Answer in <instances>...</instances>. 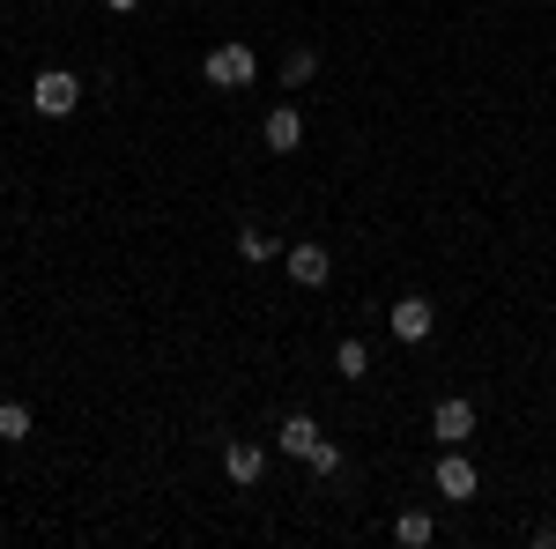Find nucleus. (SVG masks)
Listing matches in <instances>:
<instances>
[{
  "instance_id": "1",
  "label": "nucleus",
  "mask_w": 556,
  "mask_h": 549,
  "mask_svg": "<svg viewBox=\"0 0 556 549\" xmlns=\"http://www.w3.org/2000/svg\"><path fill=\"white\" fill-rule=\"evenodd\" d=\"M201 83H208V89H245V83H260V52H253V45H238V38L215 45L208 60H201Z\"/></svg>"
},
{
  "instance_id": "2",
  "label": "nucleus",
  "mask_w": 556,
  "mask_h": 549,
  "mask_svg": "<svg viewBox=\"0 0 556 549\" xmlns=\"http://www.w3.org/2000/svg\"><path fill=\"white\" fill-rule=\"evenodd\" d=\"M430 483H438V498H445V506H475V490H482V475H475V461L460 453V446H445V453H438Z\"/></svg>"
},
{
  "instance_id": "3",
  "label": "nucleus",
  "mask_w": 556,
  "mask_h": 549,
  "mask_svg": "<svg viewBox=\"0 0 556 549\" xmlns=\"http://www.w3.org/2000/svg\"><path fill=\"white\" fill-rule=\"evenodd\" d=\"M30 104H38L45 120H67V112L83 104V75H75V67H45L38 83H30Z\"/></svg>"
},
{
  "instance_id": "4",
  "label": "nucleus",
  "mask_w": 556,
  "mask_h": 549,
  "mask_svg": "<svg viewBox=\"0 0 556 549\" xmlns=\"http://www.w3.org/2000/svg\"><path fill=\"white\" fill-rule=\"evenodd\" d=\"M260 149H267V157H298L304 149V112L298 104H275V112L260 120Z\"/></svg>"
},
{
  "instance_id": "5",
  "label": "nucleus",
  "mask_w": 556,
  "mask_h": 549,
  "mask_svg": "<svg viewBox=\"0 0 556 549\" xmlns=\"http://www.w3.org/2000/svg\"><path fill=\"white\" fill-rule=\"evenodd\" d=\"M386 327H393V341H430L438 335V304H430V297H401V304L386 312Z\"/></svg>"
},
{
  "instance_id": "6",
  "label": "nucleus",
  "mask_w": 556,
  "mask_h": 549,
  "mask_svg": "<svg viewBox=\"0 0 556 549\" xmlns=\"http://www.w3.org/2000/svg\"><path fill=\"white\" fill-rule=\"evenodd\" d=\"M430 438H438V446H468V438H475V401L445 394V401L430 409Z\"/></svg>"
},
{
  "instance_id": "7",
  "label": "nucleus",
  "mask_w": 556,
  "mask_h": 549,
  "mask_svg": "<svg viewBox=\"0 0 556 549\" xmlns=\"http://www.w3.org/2000/svg\"><path fill=\"white\" fill-rule=\"evenodd\" d=\"M282 267H290V283H304V290H319V283L334 275L327 246H290V253H282Z\"/></svg>"
},
{
  "instance_id": "8",
  "label": "nucleus",
  "mask_w": 556,
  "mask_h": 549,
  "mask_svg": "<svg viewBox=\"0 0 556 549\" xmlns=\"http://www.w3.org/2000/svg\"><path fill=\"white\" fill-rule=\"evenodd\" d=\"M223 467H230V483H238V490H253L260 467H267V453H260L253 438H230V446H223Z\"/></svg>"
},
{
  "instance_id": "9",
  "label": "nucleus",
  "mask_w": 556,
  "mask_h": 549,
  "mask_svg": "<svg viewBox=\"0 0 556 549\" xmlns=\"http://www.w3.org/2000/svg\"><path fill=\"white\" fill-rule=\"evenodd\" d=\"M275 446H282L290 461H312V446H319V423H312V416H282V431H275Z\"/></svg>"
},
{
  "instance_id": "10",
  "label": "nucleus",
  "mask_w": 556,
  "mask_h": 549,
  "mask_svg": "<svg viewBox=\"0 0 556 549\" xmlns=\"http://www.w3.org/2000/svg\"><path fill=\"white\" fill-rule=\"evenodd\" d=\"M393 542L401 549H430L438 542V520H430V512H401V520H393Z\"/></svg>"
},
{
  "instance_id": "11",
  "label": "nucleus",
  "mask_w": 556,
  "mask_h": 549,
  "mask_svg": "<svg viewBox=\"0 0 556 549\" xmlns=\"http://www.w3.org/2000/svg\"><path fill=\"white\" fill-rule=\"evenodd\" d=\"M334 372H342V379H371V349H364L356 335L334 341Z\"/></svg>"
},
{
  "instance_id": "12",
  "label": "nucleus",
  "mask_w": 556,
  "mask_h": 549,
  "mask_svg": "<svg viewBox=\"0 0 556 549\" xmlns=\"http://www.w3.org/2000/svg\"><path fill=\"white\" fill-rule=\"evenodd\" d=\"M312 75H319V52H312V45H298V52L282 60V89H304Z\"/></svg>"
},
{
  "instance_id": "13",
  "label": "nucleus",
  "mask_w": 556,
  "mask_h": 549,
  "mask_svg": "<svg viewBox=\"0 0 556 549\" xmlns=\"http://www.w3.org/2000/svg\"><path fill=\"white\" fill-rule=\"evenodd\" d=\"M238 253H245V260H260V267H267V260H282V253H290V246H275L267 230H238Z\"/></svg>"
},
{
  "instance_id": "14",
  "label": "nucleus",
  "mask_w": 556,
  "mask_h": 549,
  "mask_svg": "<svg viewBox=\"0 0 556 549\" xmlns=\"http://www.w3.org/2000/svg\"><path fill=\"white\" fill-rule=\"evenodd\" d=\"M0 438H8V446L30 438V409H23V401H0Z\"/></svg>"
},
{
  "instance_id": "15",
  "label": "nucleus",
  "mask_w": 556,
  "mask_h": 549,
  "mask_svg": "<svg viewBox=\"0 0 556 549\" xmlns=\"http://www.w3.org/2000/svg\"><path fill=\"white\" fill-rule=\"evenodd\" d=\"M312 475H334V467H342V446H334V438H319V446H312Z\"/></svg>"
},
{
  "instance_id": "16",
  "label": "nucleus",
  "mask_w": 556,
  "mask_h": 549,
  "mask_svg": "<svg viewBox=\"0 0 556 549\" xmlns=\"http://www.w3.org/2000/svg\"><path fill=\"white\" fill-rule=\"evenodd\" d=\"M104 8H112V15H134V8H141V0H104Z\"/></svg>"
}]
</instances>
